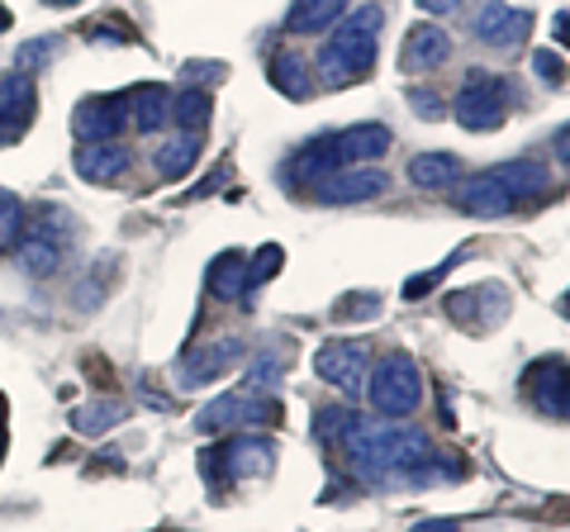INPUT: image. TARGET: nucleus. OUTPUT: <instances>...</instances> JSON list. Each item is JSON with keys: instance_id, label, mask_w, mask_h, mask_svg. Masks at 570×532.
I'll use <instances>...</instances> for the list:
<instances>
[{"instance_id": "f257e3e1", "label": "nucleus", "mask_w": 570, "mask_h": 532, "mask_svg": "<svg viewBox=\"0 0 570 532\" xmlns=\"http://www.w3.org/2000/svg\"><path fill=\"white\" fill-rule=\"evenodd\" d=\"M381 24H385L381 6L347 10L343 20H337L333 39L324 43V52H318V77H324V86H352V81H362L371 67H376Z\"/></svg>"}, {"instance_id": "f03ea898", "label": "nucleus", "mask_w": 570, "mask_h": 532, "mask_svg": "<svg viewBox=\"0 0 570 532\" xmlns=\"http://www.w3.org/2000/svg\"><path fill=\"white\" fill-rule=\"evenodd\" d=\"M452 115L461 129L471 134H494L499 124L509 115V81L499 72H485V67H471L466 81H461V91L452 100Z\"/></svg>"}, {"instance_id": "7ed1b4c3", "label": "nucleus", "mask_w": 570, "mask_h": 532, "mask_svg": "<svg viewBox=\"0 0 570 532\" xmlns=\"http://www.w3.org/2000/svg\"><path fill=\"white\" fill-rule=\"evenodd\" d=\"M71 253V215L58 205H43L39 219L24 224V238H20V262L29 276H52Z\"/></svg>"}, {"instance_id": "20e7f679", "label": "nucleus", "mask_w": 570, "mask_h": 532, "mask_svg": "<svg viewBox=\"0 0 570 532\" xmlns=\"http://www.w3.org/2000/svg\"><path fill=\"white\" fill-rule=\"evenodd\" d=\"M366 390H371V404L385 414V418H404V414H414L419 404H423V376H419V366L409 362V357H385L376 371L366 376Z\"/></svg>"}, {"instance_id": "39448f33", "label": "nucleus", "mask_w": 570, "mask_h": 532, "mask_svg": "<svg viewBox=\"0 0 570 532\" xmlns=\"http://www.w3.org/2000/svg\"><path fill=\"white\" fill-rule=\"evenodd\" d=\"M272 461H276V447L266 437H234V442H224V447L205 452L200 471L214 485H238V481H247V475H266Z\"/></svg>"}, {"instance_id": "423d86ee", "label": "nucleus", "mask_w": 570, "mask_h": 532, "mask_svg": "<svg viewBox=\"0 0 570 532\" xmlns=\"http://www.w3.org/2000/svg\"><path fill=\"white\" fill-rule=\"evenodd\" d=\"M314 371H318V381L343 390V395H362V385L371 376V352H366V343L337 338L314 352Z\"/></svg>"}, {"instance_id": "0eeeda50", "label": "nucleus", "mask_w": 570, "mask_h": 532, "mask_svg": "<svg viewBox=\"0 0 570 532\" xmlns=\"http://www.w3.org/2000/svg\"><path fill=\"white\" fill-rule=\"evenodd\" d=\"M129 124V96H96L71 110V134L81 144H115Z\"/></svg>"}, {"instance_id": "6e6552de", "label": "nucleus", "mask_w": 570, "mask_h": 532, "mask_svg": "<svg viewBox=\"0 0 570 532\" xmlns=\"http://www.w3.org/2000/svg\"><path fill=\"white\" fill-rule=\"evenodd\" d=\"M281 418V404L276 400H257V395H219L214 404H205L195 428L200 433H224L234 423H276Z\"/></svg>"}, {"instance_id": "1a4fd4ad", "label": "nucleus", "mask_w": 570, "mask_h": 532, "mask_svg": "<svg viewBox=\"0 0 570 532\" xmlns=\"http://www.w3.org/2000/svg\"><path fill=\"white\" fill-rule=\"evenodd\" d=\"M390 190V176L385 171H362V167H337L328 176L314 181V195L324 205H356V200H376V195Z\"/></svg>"}, {"instance_id": "9d476101", "label": "nucleus", "mask_w": 570, "mask_h": 532, "mask_svg": "<svg viewBox=\"0 0 570 532\" xmlns=\"http://www.w3.org/2000/svg\"><path fill=\"white\" fill-rule=\"evenodd\" d=\"M528 33H532V14L513 10L509 0H485L475 14V39L490 48H519Z\"/></svg>"}, {"instance_id": "9b49d317", "label": "nucleus", "mask_w": 570, "mask_h": 532, "mask_svg": "<svg viewBox=\"0 0 570 532\" xmlns=\"http://www.w3.org/2000/svg\"><path fill=\"white\" fill-rule=\"evenodd\" d=\"M390 152V129L385 124H356V129H343L328 138V157L333 167H362L376 162V157Z\"/></svg>"}, {"instance_id": "f8f14e48", "label": "nucleus", "mask_w": 570, "mask_h": 532, "mask_svg": "<svg viewBox=\"0 0 570 532\" xmlns=\"http://www.w3.org/2000/svg\"><path fill=\"white\" fill-rule=\"evenodd\" d=\"M456 205H461V215H475V219H504V215H513V195L499 186L494 171L471 176V181L456 190Z\"/></svg>"}, {"instance_id": "ddd939ff", "label": "nucleus", "mask_w": 570, "mask_h": 532, "mask_svg": "<svg viewBox=\"0 0 570 532\" xmlns=\"http://www.w3.org/2000/svg\"><path fill=\"white\" fill-rule=\"evenodd\" d=\"M448 58H452V39H448V33H442L438 24H414V29H409V39H404L400 67L419 77V72H438Z\"/></svg>"}, {"instance_id": "4468645a", "label": "nucleus", "mask_w": 570, "mask_h": 532, "mask_svg": "<svg viewBox=\"0 0 570 532\" xmlns=\"http://www.w3.org/2000/svg\"><path fill=\"white\" fill-rule=\"evenodd\" d=\"M243 352H247V343L243 338H219V343H209V347H200V352H190L186 357V366H181V385L186 390H195V385H205V381H214V376H224L234 362H243Z\"/></svg>"}, {"instance_id": "2eb2a0df", "label": "nucleus", "mask_w": 570, "mask_h": 532, "mask_svg": "<svg viewBox=\"0 0 570 532\" xmlns=\"http://www.w3.org/2000/svg\"><path fill=\"white\" fill-rule=\"evenodd\" d=\"M33 119V81L20 72V77H6L0 81V144L20 138Z\"/></svg>"}, {"instance_id": "dca6fc26", "label": "nucleus", "mask_w": 570, "mask_h": 532, "mask_svg": "<svg viewBox=\"0 0 570 532\" xmlns=\"http://www.w3.org/2000/svg\"><path fill=\"white\" fill-rule=\"evenodd\" d=\"M129 171V148L119 144H81L77 148V176L81 181H119Z\"/></svg>"}, {"instance_id": "f3484780", "label": "nucleus", "mask_w": 570, "mask_h": 532, "mask_svg": "<svg viewBox=\"0 0 570 532\" xmlns=\"http://www.w3.org/2000/svg\"><path fill=\"white\" fill-rule=\"evenodd\" d=\"M494 176H499V186L513 195V205H519V200H538V195L551 190L547 167H542V162H532V157H519V162L494 167Z\"/></svg>"}, {"instance_id": "a211bd4d", "label": "nucleus", "mask_w": 570, "mask_h": 532, "mask_svg": "<svg viewBox=\"0 0 570 532\" xmlns=\"http://www.w3.org/2000/svg\"><path fill=\"white\" fill-rule=\"evenodd\" d=\"M409 181L419 190H452L461 181V157L456 152H419L409 162Z\"/></svg>"}, {"instance_id": "6ab92c4d", "label": "nucleus", "mask_w": 570, "mask_h": 532, "mask_svg": "<svg viewBox=\"0 0 570 532\" xmlns=\"http://www.w3.org/2000/svg\"><path fill=\"white\" fill-rule=\"evenodd\" d=\"M347 14V0H291L285 10V29L291 33H324Z\"/></svg>"}, {"instance_id": "aec40b11", "label": "nucleus", "mask_w": 570, "mask_h": 532, "mask_svg": "<svg viewBox=\"0 0 570 532\" xmlns=\"http://www.w3.org/2000/svg\"><path fill=\"white\" fill-rule=\"evenodd\" d=\"M129 119H134L138 134H157L171 119V91H167V86H157V81L138 86V91L129 96Z\"/></svg>"}, {"instance_id": "412c9836", "label": "nucleus", "mask_w": 570, "mask_h": 532, "mask_svg": "<svg viewBox=\"0 0 570 532\" xmlns=\"http://www.w3.org/2000/svg\"><path fill=\"white\" fill-rule=\"evenodd\" d=\"M547 381H538L528 371V390H532V404H538V414H547V418H566V366L561 362H542L538 366Z\"/></svg>"}, {"instance_id": "4be33fe9", "label": "nucleus", "mask_w": 570, "mask_h": 532, "mask_svg": "<svg viewBox=\"0 0 570 532\" xmlns=\"http://www.w3.org/2000/svg\"><path fill=\"white\" fill-rule=\"evenodd\" d=\"M195 157H200V138L195 134H176V138H167L163 148H157V176H167V181H181V176L195 167Z\"/></svg>"}, {"instance_id": "5701e85b", "label": "nucleus", "mask_w": 570, "mask_h": 532, "mask_svg": "<svg viewBox=\"0 0 570 532\" xmlns=\"http://www.w3.org/2000/svg\"><path fill=\"white\" fill-rule=\"evenodd\" d=\"M209 295H219V299H243L247 295V257L243 253H224L209 266Z\"/></svg>"}, {"instance_id": "b1692460", "label": "nucleus", "mask_w": 570, "mask_h": 532, "mask_svg": "<svg viewBox=\"0 0 570 532\" xmlns=\"http://www.w3.org/2000/svg\"><path fill=\"white\" fill-rule=\"evenodd\" d=\"M285 366H291V347H262L253 362H247V395H262V390H272L281 376H285Z\"/></svg>"}, {"instance_id": "393cba45", "label": "nucleus", "mask_w": 570, "mask_h": 532, "mask_svg": "<svg viewBox=\"0 0 570 532\" xmlns=\"http://www.w3.org/2000/svg\"><path fill=\"white\" fill-rule=\"evenodd\" d=\"M272 86L281 96H291V100H309L314 96V81L305 77V62H299L295 52H276L272 58Z\"/></svg>"}, {"instance_id": "a878e982", "label": "nucleus", "mask_w": 570, "mask_h": 532, "mask_svg": "<svg viewBox=\"0 0 570 532\" xmlns=\"http://www.w3.org/2000/svg\"><path fill=\"white\" fill-rule=\"evenodd\" d=\"M209 115H214V105L205 91H181L171 100V119L181 124V134H195L200 138V129H209Z\"/></svg>"}, {"instance_id": "bb28decb", "label": "nucleus", "mask_w": 570, "mask_h": 532, "mask_svg": "<svg viewBox=\"0 0 570 532\" xmlns=\"http://www.w3.org/2000/svg\"><path fill=\"white\" fill-rule=\"evenodd\" d=\"M24 224H29V215H24V200L14 190H0V253H10V247H20V238H24Z\"/></svg>"}, {"instance_id": "cd10ccee", "label": "nucleus", "mask_w": 570, "mask_h": 532, "mask_svg": "<svg viewBox=\"0 0 570 532\" xmlns=\"http://www.w3.org/2000/svg\"><path fill=\"white\" fill-rule=\"evenodd\" d=\"M58 52H62V39H52V33H43V39L20 43V52H14V67H20L24 77H33V72H43L48 62H58Z\"/></svg>"}, {"instance_id": "c85d7f7f", "label": "nucleus", "mask_w": 570, "mask_h": 532, "mask_svg": "<svg viewBox=\"0 0 570 532\" xmlns=\"http://www.w3.org/2000/svg\"><path fill=\"white\" fill-rule=\"evenodd\" d=\"M119 418H124L119 400H96V404H86V410H77L71 428H77V433H105V428H115Z\"/></svg>"}, {"instance_id": "c756f323", "label": "nucleus", "mask_w": 570, "mask_h": 532, "mask_svg": "<svg viewBox=\"0 0 570 532\" xmlns=\"http://www.w3.org/2000/svg\"><path fill=\"white\" fill-rule=\"evenodd\" d=\"M281 262H285V253H281L276 243L257 247V257L247 262V290H253V286H262V280H272V276L281 272Z\"/></svg>"}, {"instance_id": "7c9ffc66", "label": "nucleus", "mask_w": 570, "mask_h": 532, "mask_svg": "<svg viewBox=\"0 0 570 532\" xmlns=\"http://www.w3.org/2000/svg\"><path fill=\"white\" fill-rule=\"evenodd\" d=\"M409 105H414L419 119H442V115H448V105H442L438 91H409Z\"/></svg>"}, {"instance_id": "2f4dec72", "label": "nucleus", "mask_w": 570, "mask_h": 532, "mask_svg": "<svg viewBox=\"0 0 570 532\" xmlns=\"http://www.w3.org/2000/svg\"><path fill=\"white\" fill-rule=\"evenodd\" d=\"M532 67H538V77L547 81V86H561V77H566V62L557 58V52H532Z\"/></svg>"}, {"instance_id": "473e14b6", "label": "nucleus", "mask_w": 570, "mask_h": 532, "mask_svg": "<svg viewBox=\"0 0 570 532\" xmlns=\"http://www.w3.org/2000/svg\"><path fill=\"white\" fill-rule=\"evenodd\" d=\"M448 272H452V262H438V266H433V272H423V276H414V280H409V286H404V295H409V299H419V295H428V290H433V286H438V280H442V276H448Z\"/></svg>"}, {"instance_id": "72a5a7b5", "label": "nucleus", "mask_w": 570, "mask_h": 532, "mask_svg": "<svg viewBox=\"0 0 570 532\" xmlns=\"http://www.w3.org/2000/svg\"><path fill=\"white\" fill-rule=\"evenodd\" d=\"M461 6V0H419V10L423 14H452Z\"/></svg>"}, {"instance_id": "f704fd0d", "label": "nucleus", "mask_w": 570, "mask_h": 532, "mask_svg": "<svg viewBox=\"0 0 570 532\" xmlns=\"http://www.w3.org/2000/svg\"><path fill=\"white\" fill-rule=\"evenodd\" d=\"M419 532H456V523H452V519H442V523H423Z\"/></svg>"}, {"instance_id": "c9c22d12", "label": "nucleus", "mask_w": 570, "mask_h": 532, "mask_svg": "<svg viewBox=\"0 0 570 532\" xmlns=\"http://www.w3.org/2000/svg\"><path fill=\"white\" fill-rule=\"evenodd\" d=\"M6 29H10V10H6V6H0V33H6Z\"/></svg>"}, {"instance_id": "e433bc0d", "label": "nucleus", "mask_w": 570, "mask_h": 532, "mask_svg": "<svg viewBox=\"0 0 570 532\" xmlns=\"http://www.w3.org/2000/svg\"><path fill=\"white\" fill-rule=\"evenodd\" d=\"M48 6H77V0H48Z\"/></svg>"}, {"instance_id": "4c0bfd02", "label": "nucleus", "mask_w": 570, "mask_h": 532, "mask_svg": "<svg viewBox=\"0 0 570 532\" xmlns=\"http://www.w3.org/2000/svg\"><path fill=\"white\" fill-rule=\"evenodd\" d=\"M0 456H6V433H0Z\"/></svg>"}]
</instances>
